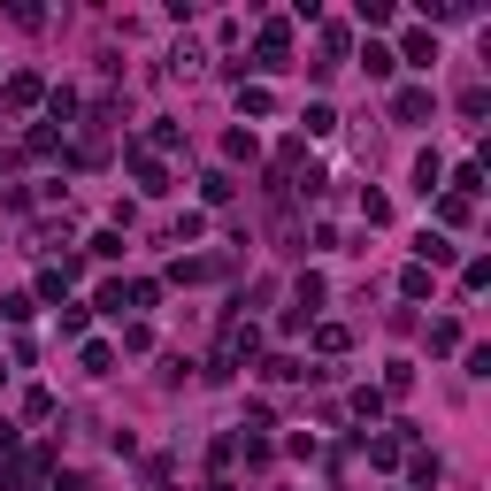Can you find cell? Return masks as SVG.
<instances>
[{
  "label": "cell",
  "mask_w": 491,
  "mask_h": 491,
  "mask_svg": "<svg viewBox=\"0 0 491 491\" xmlns=\"http://www.w3.org/2000/svg\"><path fill=\"white\" fill-rule=\"evenodd\" d=\"M392 115H399V123H430V85H399Z\"/></svg>",
  "instance_id": "1"
},
{
  "label": "cell",
  "mask_w": 491,
  "mask_h": 491,
  "mask_svg": "<svg viewBox=\"0 0 491 491\" xmlns=\"http://www.w3.org/2000/svg\"><path fill=\"white\" fill-rule=\"evenodd\" d=\"M38 100V77H8V108H31Z\"/></svg>",
  "instance_id": "9"
},
{
  "label": "cell",
  "mask_w": 491,
  "mask_h": 491,
  "mask_svg": "<svg viewBox=\"0 0 491 491\" xmlns=\"http://www.w3.org/2000/svg\"><path fill=\"white\" fill-rule=\"evenodd\" d=\"M262 377H269V384H300L307 369H300V361H292V354H277V361H269V369H262Z\"/></svg>",
  "instance_id": "7"
},
{
  "label": "cell",
  "mask_w": 491,
  "mask_h": 491,
  "mask_svg": "<svg viewBox=\"0 0 491 491\" xmlns=\"http://www.w3.org/2000/svg\"><path fill=\"white\" fill-rule=\"evenodd\" d=\"M238 108L246 115H277V93H269V85H238Z\"/></svg>",
  "instance_id": "5"
},
{
  "label": "cell",
  "mask_w": 491,
  "mask_h": 491,
  "mask_svg": "<svg viewBox=\"0 0 491 491\" xmlns=\"http://www.w3.org/2000/svg\"><path fill=\"white\" fill-rule=\"evenodd\" d=\"M415 254H422L415 269H445V262H454V238H437V230H422V238H415Z\"/></svg>",
  "instance_id": "2"
},
{
  "label": "cell",
  "mask_w": 491,
  "mask_h": 491,
  "mask_svg": "<svg viewBox=\"0 0 491 491\" xmlns=\"http://www.w3.org/2000/svg\"><path fill=\"white\" fill-rule=\"evenodd\" d=\"M392 62H415V70H430V62H437V38H430V31H407V46H399Z\"/></svg>",
  "instance_id": "3"
},
{
  "label": "cell",
  "mask_w": 491,
  "mask_h": 491,
  "mask_svg": "<svg viewBox=\"0 0 491 491\" xmlns=\"http://www.w3.org/2000/svg\"><path fill=\"white\" fill-rule=\"evenodd\" d=\"M345 338H354L345 322H322V330H315V345H322V354H345Z\"/></svg>",
  "instance_id": "8"
},
{
  "label": "cell",
  "mask_w": 491,
  "mask_h": 491,
  "mask_svg": "<svg viewBox=\"0 0 491 491\" xmlns=\"http://www.w3.org/2000/svg\"><path fill=\"white\" fill-rule=\"evenodd\" d=\"M361 70H369V77H392L399 62H392V46H377V38H369V46H361Z\"/></svg>",
  "instance_id": "6"
},
{
  "label": "cell",
  "mask_w": 491,
  "mask_h": 491,
  "mask_svg": "<svg viewBox=\"0 0 491 491\" xmlns=\"http://www.w3.org/2000/svg\"><path fill=\"white\" fill-rule=\"evenodd\" d=\"M131 170H138V185H146V192H170V177H162V162H146V154H138Z\"/></svg>",
  "instance_id": "11"
},
{
  "label": "cell",
  "mask_w": 491,
  "mask_h": 491,
  "mask_svg": "<svg viewBox=\"0 0 491 491\" xmlns=\"http://www.w3.org/2000/svg\"><path fill=\"white\" fill-rule=\"evenodd\" d=\"M415 192H422V200L445 192V162H437V154H422V162H415Z\"/></svg>",
  "instance_id": "4"
},
{
  "label": "cell",
  "mask_w": 491,
  "mask_h": 491,
  "mask_svg": "<svg viewBox=\"0 0 491 491\" xmlns=\"http://www.w3.org/2000/svg\"><path fill=\"white\" fill-rule=\"evenodd\" d=\"M461 345V322H430V354H454Z\"/></svg>",
  "instance_id": "12"
},
{
  "label": "cell",
  "mask_w": 491,
  "mask_h": 491,
  "mask_svg": "<svg viewBox=\"0 0 491 491\" xmlns=\"http://www.w3.org/2000/svg\"><path fill=\"white\" fill-rule=\"evenodd\" d=\"M330 131H338V115H330V108L315 100V108H307V138H330Z\"/></svg>",
  "instance_id": "10"
}]
</instances>
